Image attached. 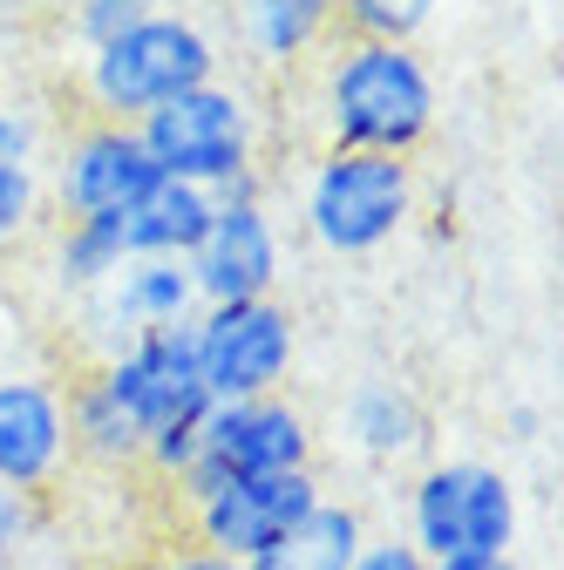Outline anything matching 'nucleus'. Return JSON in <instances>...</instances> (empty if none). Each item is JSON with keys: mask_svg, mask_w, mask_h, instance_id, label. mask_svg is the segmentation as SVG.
<instances>
[{"mask_svg": "<svg viewBox=\"0 0 564 570\" xmlns=\"http://www.w3.org/2000/svg\"><path fill=\"white\" fill-rule=\"evenodd\" d=\"M123 258H129V245H123V218H61L55 252H48L55 285H61V293H76V299L103 293Z\"/></svg>", "mask_w": 564, "mask_h": 570, "instance_id": "obj_19", "label": "nucleus"}, {"mask_svg": "<svg viewBox=\"0 0 564 570\" xmlns=\"http://www.w3.org/2000/svg\"><path fill=\"white\" fill-rule=\"evenodd\" d=\"M197 313V285L184 258H123L116 278L103 293L82 299V333L96 340V361H109L116 346H129L136 333H157V326H184Z\"/></svg>", "mask_w": 564, "mask_h": 570, "instance_id": "obj_12", "label": "nucleus"}, {"mask_svg": "<svg viewBox=\"0 0 564 570\" xmlns=\"http://www.w3.org/2000/svg\"><path fill=\"white\" fill-rule=\"evenodd\" d=\"M61 407H68V449H76V462H96V469H136L144 462V435H136V421L116 407L103 374H82L76 387H61Z\"/></svg>", "mask_w": 564, "mask_h": 570, "instance_id": "obj_18", "label": "nucleus"}, {"mask_svg": "<svg viewBox=\"0 0 564 570\" xmlns=\"http://www.w3.org/2000/svg\"><path fill=\"white\" fill-rule=\"evenodd\" d=\"M218 61H225L218 35H211L197 14H184V8H164L150 21H136L129 35H116V41H103V48L82 55L89 116L136 129L150 109H164L184 89L211 82V76H218Z\"/></svg>", "mask_w": 564, "mask_h": 570, "instance_id": "obj_3", "label": "nucleus"}, {"mask_svg": "<svg viewBox=\"0 0 564 570\" xmlns=\"http://www.w3.org/2000/svg\"><path fill=\"white\" fill-rule=\"evenodd\" d=\"M429 570H524V563H517V550H510V557H443V563H429Z\"/></svg>", "mask_w": 564, "mask_h": 570, "instance_id": "obj_27", "label": "nucleus"}, {"mask_svg": "<svg viewBox=\"0 0 564 570\" xmlns=\"http://www.w3.org/2000/svg\"><path fill=\"white\" fill-rule=\"evenodd\" d=\"M340 435L354 442V455L388 469V462H408L429 449V414H421V401L401 381H361L340 401Z\"/></svg>", "mask_w": 564, "mask_h": 570, "instance_id": "obj_15", "label": "nucleus"}, {"mask_svg": "<svg viewBox=\"0 0 564 570\" xmlns=\"http://www.w3.org/2000/svg\"><path fill=\"white\" fill-rule=\"evenodd\" d=\"M14 570H21V563H14Z\"/></svg>", "mask_w": 564, "mask_h": 570, "instance_id": "obj_29", "label": "nucleus"}, {"mask_svg": "<svg viewBox=\"0 0 564 570\" xmlns=\"http://www.w3.org/2000/svg\"><path fill=\"white\" fill-rule=\"evenodd\" d=\"M191 346L211 401H259L286 387L300 361V326L279 299H232L191 313Z\"/></svg>", "mask_w": 564, "mask_h": 570, "instance_id": "obj_8", "label": "nucleus"}, {"mask_svg": "<svg viewBox=\"0 0 564 570\" xmlns=\"http://www.w3.org/2000/svg\"><path fill=\"white\" fill-rule=\"evenodd\" d=\"M197 306H232V299H272L279 265H286V238L265 197H211V225L197 252L184 258Z\"/></svg>", "mask_w": 564, "mask_h": 570, "instance_id": "obj_10", "label": "nucleus"}, {"mask_svg": "<svg viewBox=\"0 0 564 570\" xmlns=\"http://www.w3.org/2000/svg\"><path fill=\"white\" fill-rule=\"evenodd\" d=\"M68 469H76V449H68L61 387L41 374H0V482L48 495Z\"/></svg>", "mask_w": 564, "mask_h": 570, "instance_id": "obj_13", "label": "nucleus"}, {"mask_svg": "<svg viewBox=\"0 0 564 570\" xmlns=\"http://www.w3.org/2000/svg\"><path fill=\"white\" fill-rule=\"evenodd\" d=\"M41 218V170L35 164H0V252L21 245Z\"/></svg>", "mask_w": 564, "mask_h": 570, "instance_id": "obj_22", "label": "nucleus"}, {"mask_svg": "<svg viewBox=\"0 0 564 570\" xmlns=\"http://www.w3.org/2000/svg\"><path fill=\"white\" fill-rule=\"evenodd\" d=\"M524 530V503H517V482L497 462H429L415 469L408 482V543L443 563V557H510Z\"/></svg>", "mask_w": 564, "mask_h": 570, "instance_id": "obj_6", "label": "nucleus"}, {"mask_svg": "<svg viewBox=\"0 0 564 570\" xmlns=\"http://www.w3.org/2000/svg\"><path fill=\"white\" fill-rule=\"evenodd\" d=\"M361 543H368V517H361L354 503H340V495H320L313 517H307L293 537H279V543H272L259 563H245V570H354Z\"/></svg>", "mask_w": 564, "mask_h": 570, "instance_id": "obj_17", "label": "nucleus"}, {"mask_svg": "<svg viewBox=\"0 0 564 570\" xmlns=\"http://www.w3.org/2000/svg\"><path fill=\"white\" fill-rule=\"evenodd\" d=\"M443 0H333V14L354 28V41H415L436 21Z\"/></svg>", "mask_w": 564, "mask_h": 570, "instance_id": "obj_20", "label": "nucleus"}, {"mask_svg": "<svg viewBox=\"0 0 564 570\" xmlns=\"http://www.w3.org/2000/svg\"><path fill=\"white\" fill-rule=\"evenodd\" d=\"M313 455H320V442H313V421L300 414V401H286V394L211 401V414L197 428V449L171 475V489L191 510L197 495H211L232 475H293V469H313Z\"/></svg>", "mask_w": 564, "mask_h": 570, "instance_id": "obj_7", "label": "nucleus"}, {"mask_svg": "<svg viewBox=\"0 0 564 570\" xmlns=\"http://www.w3.org/2000/svg\"><path fill=\"white\" fill-rule=\"evenodd\" d=\"M415 218V170L408 157L327 150L300 184V225L333 258H368L395 245Z\"/></svg>", "mask_w": 564, "mask_h": 570, "instance_id": "obj_5", "label": "nucleus"}, {"mask_svg": "<svg viewBox=\"0 0 564 570\" xmlns=\"http://www.w3.org/2000/svg\"><path fill=\"white\" fill-rule=\"evenodd\" d=\"M157 184V164L144 150V136L129 122H103L89 116L82 129H68L61 157H55V204L61 218H123L144 204V190Z\"/></svg>", "mask_w": 564, "mask_h": 570, "instance_id": "obj_11", "label": "nucleus"}, {"mask_svg": "<svg viewBox=\"0 0 564 570\" xmlns=\"http://www.w3.org/2000/svg\"><path fill=\"white\" fill-rule=\"evenodd\" d=\"M0 570H14V563H8V557H0Z\"/></svg>", "mask_w": 564, "mask_h": 570, "instance_id": "obj_28", "label": "nucleus"}, {"mask_svg": "<svg viewBox=\"0 0 564 570\" xmlns=\"http://www.w3.org/2000/svg\"><path fill=\"white\" fill-rule=\"evenodd\" d=\"M150 570H245V563H232V557H218V550H204V543H177V550H164Z\"/></svg>", "mask_w": 564, "mask_h": 570, "instance_id": "obj_26", "label": "nucleus"}, {"mask_svg": "<svg viewBox=\"0 0 564 570\" xmlns=\"http://www.w3.org/2000/svg\"><path fill=\"white\" fill-rule=\"evenodd\" d=\"M320 122L327 150L408 157L436 129V76L415 55V41H354L320 68Z\"/></svg>", "mask_w": 564, "mask_h": 570, "instance_id": "obj_1", "label": "nucleus"}, {"mask_svg": "<svg viewBox=\"0 0 564 570\" xmlns=\"http://www.w3.org/2000/svg\"><path fill=\"white\" fill-rule=\"evenodd\" d=\"M225 21L259 68H300L313 48H327L340 14L333 0H225Z\"/></svg>", "mask_w": 564, "mask_h": 570, "instance_id": "obj_14", "label": "nucleus"}, {"mask_svg": "<svg viewBox=\"0 0 564 570\" xmlns=\"http://www.w3.org/2000/svg\"><path fill=\"white\" fill-rule=\"evenodd\" d=\"M41 142H48V129L28 102H0V164H35Z\"/></svg>", "mask_w": 564, "mask_h": 570, "instance_id": "obj_24", "label": "nucleus"}, {"mask_svg": "<svg viewBox=\"0 0 564 570\" xmlns=\"http://www.w3.org/2000/svg\"><path fill=\"white\" fill-rule=\"evenodd\" d=\"M41 530H48V495H35V489H8V482H0V557L21 563V557L41 543Z\"/></svg>", "mask_w": 564, "mask_h": 570, "instance_id": "obj_23", "label": "nucleus"}, {"mask_svg": "<svg viewBox=\"0 0 564 570\" xmlns=\"http://www.w3.org/2000/svg\"><path fill=\"white\" fill-rule=\"evenodd\" d=\"M164 8H171V0H68V35H76V48L89 55V48L129 35L136 21H150Z\"/></svg>", "mask_w": 564, "mask_h": 570, "instance_id": "obj_21", "label": "nucleus"}, {"mask_svg": "<svg viewBox=\"0 0 564 570\" xmlns=\"http://www.w3.org/2000/svg\"><path fill=\"white\" fill-rule=\"evenodd\" d=\"M354 570H429V557H421L408 537H368L361 557H354Z\"/></svg>", "mask_w": 564, "mask_h": 570, "instance_id": "obj_25", "label": "nucleus"}, {"mask_svg": "<svg viewBox=\"0 0 564 570\" xmlns=\"http://www.w3.org/2000/svg\"><path fill=\"white\" fill-rule=\"evenodd\" d=\"M320 469H293V475H232L211 495L191 503V543L218 550L232 563H259L279 537H293L313 503H320Z\"/></svg>", "mask_w": 564, "mask_h": 570, "instance_id": "obj_9", "label": "nucleus"}, {"mask_svg": "<svg viewBox=\"0 0 564 570\" xmlns=\"http://www.w3.org/2000/svg\"><path fill=\"white\" fill-rule=\"evenodd\" d=\"M204 225H211V190L157 177L144 190V204L123 210V245H129V258H191Z\"/></svg>", "mask_w": 564, "mask_h": 570, "instance_id": "obj_16", "label": "nucleus"}, {"mask_svg": "<svg viewBox=\"0 0 564 570\" xmlns=\"http://www.w3.org/2000/svg\"><path fill=\"white\" fill-rule=\"evenodd\" d=\"M144 150L157 164V177L197 184L211 197H265V170H259V109L239 82L211 76L197 89H184L177 102L150 109L136 122Z\"/></svg>", "mask_w": 564, "mask_h": 570, "instance_id": "obj_2", "label": "nucleus"}, {"mask_svg": "<svg viewBox=\"0 0 564 570\" xmlns=\"http://www.w3.org/2000/svg\"><path fill=\"white\" fill-rule=\"evenodd\" d=\"M103 387L116 394V407L136 421L144 435V462L157 475H177L197 449V428L211 414V387L197 374V346H191V320L184 326H157L136 333L129 346H116L109 361H96Z\"/></svg>", "mask_w": 564, "mask_h": 570, "instance_id": "obj_4", "label": "nucleus"}]
</instances>
